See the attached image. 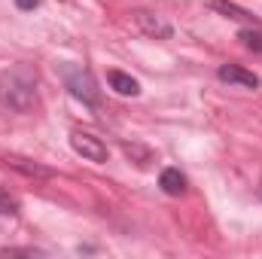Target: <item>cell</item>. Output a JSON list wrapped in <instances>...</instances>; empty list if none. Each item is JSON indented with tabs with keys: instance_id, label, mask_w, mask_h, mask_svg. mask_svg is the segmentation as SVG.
<instances>
[{
	"instance_id": "obj_1",
	"label": "cell",
	"mask_w": 262,
	"mask_h": 259,
	"mask_svg": "<svg viewBox=\"0 0 262 259\" xmlns=\"http://www.w3.org/2000/svg\"><path fill=\"white\" fill-rule=\"evenodd\" d=\"M0 101L18 113L31 110L37 104V89H34V79L28 76V70H12V73L0 76Z\"/></svg>"
},
{
	"instance_id": "obj_2",
	"label": "cell",
	"mask_w": 262,
	"mask_h": 259,
	"mask_svg": "<svg viewBox=\"0 0 262 259\" xmlns=\"http://www.w3.org/2000/svg\"><path fill=\"white\" fill-rule=\"evenodd\" d=\"M70 146L82 156V159H89V162H107V146L101 143V137H95V134H89V131H73L70 134Z\"/></svg>"
},
{
	"instance_id": "obj_3",
	"label": "cell",
	"mask_w": 262,
	"mask_h": 259,
	"mask_svg": "<svg viewBox=\"0 0 262 259\" xmlns=\"http://www.w3.org/2000/svg\"><path fill=\"white\" fill-rule=\"evenodd\" d=\"M216 76H220L223 82H235V85H241V89H256V85H259V76L250 73V70H244L241 64H223L216 70Z\"/></svg>"
},
{
	"instance_id": "obj_4",
	"label": "cell",
	"mask_w": 262,
	"mask_h": 259,
	"mask_svg": "<svg viewBox=\"0 0 262 259\" xmlns=\"http://www.w3.org/2000/svg\"><path fill=\"white\" fill-rule=\"evenodd\" d=\"M159 186H162L165 195H183L186 192V177H183L177 168H165V171L159 174Z\"/></svg>"
},
{
	"instance_id": "obj_5",
	"label": "cell",
	"mask_w": 262,
	"mask_h": 259,
	"mask_svg": "<svg viewBox=\"0 0 262 259\" xmlns=\"http://www.w3.org/2000/svg\"><path fill=\"white\" fill-rule=\"evenodd\" d=\"M134 21L140 25V31L143 34H149V37H171V28L165 25V21H159L156 15H149V12H137L134 15Z\"/></svg>"
},
{
	"instance_id": "obj_6",
	"label": "cell",
	"mask_w": 262,
	"mask_h": 259,
	"mask_svg": "<svg viewBox=\"0 0 262 259\" xmlns=\"http://www.w3.org/2000/svg\"><path fill=\"white\" fill-rule=\"evenodd\" d=\"M107 82H110V89H116L119 95H137L140 92V85H137V79L134 76H128V73H122V70H110L107 73Z\"/></svg>"
},
{
	"instance_id": "obj_7",
	"label": "cell",
	"mask_w": 262,
	"mask_h": 259,
	"mask_svg": "<svg viewBox=\"0 0 262 259\" xmlns=\"http://www.w3.org/2000/svg\"><path fill=\"white\" fill-rule=\"evenodd\" d=\"M67 85H70V92H73L76 98H82V101L95 104V82L89 79V73H82V76H70V79H67Z\"/></svg>"
},
{
	"instance_id": "obj_8",
	"label": "cell",
	"mask_w": 262,
	"mask_h": 259,
	"mask_svg": "<svg viewBox=\"0 0 262 259\" xmlns=\"http://www.w3.org/2000/svg\"><path fill=\"white\" fill-rule=\"evenodd\" d=\"M6 165H12L15 171H21V174H28V177H49V168H40V165H34V162H28V159H18V156H6Z\"/></svg>"
},
{
	"instance_id": "obj_9",
	"label": "cell",
	"mask_w": 262,
	"mask_h": 259,
	"mask_svg": "<svg viewBox=\"0 0 262 259\" xmlns=\"http://www.w3.org/2000/svg\"><path fill=\"white\" fill-rule=\"evenodd\" d=\"M210 9H216V12H223V15H229V18H241V21H253V15L247 12V9H241V6H235V3H226V0H204Z\"/></svg>"
},
{
	"instance_id": "obj_10",
	"label": "cell",
	"mask_w": 262,
	"mask_h": 259,
	"mask_svg": "<svg viewBox=\"0 0 262 259\" xmlns=\"http://www.w3.org/2000/svg\"><path fill=\"white\" fill-rule=\"evenodd\" d=\"M238 40H241L247 49H253V52H262V34H259V31H250V28H244V31L238 34Z\"/></svg>"
},
{
	"instance_id": "obj_11",
	"label": "cell",
	"mask_w": 262,
	"mask_h": 259,
	"mask_svg": "<svg viewBox=\"0 0 262 259\" xmlns=\"http://www.w3.org/2000/svg\"><path fill=\"white\" fill-rule=\"evenodd\" d=\"M15 210H18V198L0 186V213H15Z\"/></svg>"
},
{
	"instance_id": "obj_12",
	"label": "cell",
	"mask_w": 262,
	"mask_h": 259,
	"mask_svg": "<svg viewBox=\"0 0 262 259\" xmlns=\"http://www.w3.org/2000/svg\"><path fill=\"white\" fill-rule=\"evenodd\" d=\"M15 6H18V9H37L40 0H15Z\"/></svg>"
}]
</instances>
